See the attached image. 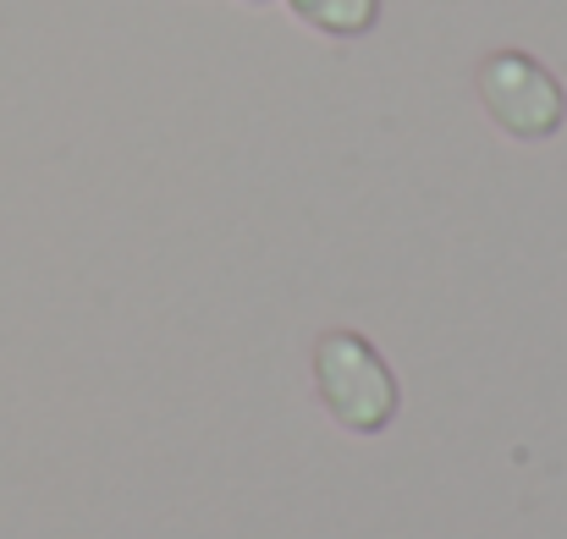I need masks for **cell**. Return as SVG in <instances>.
Segmentation results:
<instances>
[{"mask_svg":"<svg viewBox=\"0 0 567 539\" xmlns=\"http://www.w3.org/2000/svg\"><path fill=\"white\" fill-rule=\"evenodd\" d=\"M474 89H480L485 116H491L507 138H518V144H546V138L563 133L567 89L540 55H529V50H491V55L474 66Z\"/></svg>","mask_w":567,"mask_h":539,"instance_id":"obj_2","label":"cell"},{"mask_svg":"<svg viewBox=\"0 0 567 539\" xmlns=\"http://www.w3.org/2000/svg\"><path fill=\"white\" fill-rule=\"evenodd\" d=\"M281 6L326 39H364L380 22V0H281Z\"/></svg>","mask_w":567,"mask_h":539,"instance_id":"obj_3","label":"cell"},{"mask_svg":"<svg viewBox=\"0 0 567 539\" xmlns=\"http://www.w3.org/2000/svg\"><path fill=\"white\" fill-rule=\"evenodd\" d=\"M243 6H270V0H243Z\"/></svg>","mask_w":567,"mask_h":539,"instance_id":"obj_4","label":"cell"},{"mask_svg":"<svg viewBox=\"0 0 567 539\" xmlns=\"http://www.w3.org/2000/svg\"><path fill=\"white\" fill-rule=\"evenodd\" d=\"M315 391H320L326 413L353 435L391 429V418L402 407L391 363L380 359L375 342L359 336V331H326L315 342Z\"/></svg>","mask_w":567,"mask_h":539,"instance_id":"obj_1","label":"cell"}]
</instances>
